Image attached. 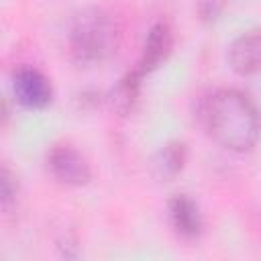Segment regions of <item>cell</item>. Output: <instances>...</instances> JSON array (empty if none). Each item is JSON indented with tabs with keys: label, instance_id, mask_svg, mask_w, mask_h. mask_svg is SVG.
<instances>
[{
	"label": "cell",
	"instance_id": "8fae6325",
	"mask_svg": "<svg viewBox=\"0 0 261 261\" xmlns=\"http://www.w3.org/2000/svg\"><path fill=\"white\" fill-rule=\"evenodd\" d=\"M228 0H198V16L204 24H212L224 12Z\"/></svg>",
	"mask_w": 261,
	"mask_h": 261
},
{
	"label": "cell",
	"instance_id": "7c38bea8",
	"mask_svg": "<svg viewBox=\"0 0 261 261\" xmlns=\"http://www.w3.org/2000/svg\"><path fill=\"white\" fill-rule=\"evenodd\" d=\"M104 100V96L96 90H84L80 96H77V104L82 110H94L100 106V102Z\"/></svg>",
	"mask_w": 261,
	"mask_h": 261
},
{
	"label": "cell",
	"instance_id": "6da1fadb",
	"mask_svg": "<svg viewBox=\"0 0 261 261\" xmlns=\"http://www.w3.org/2000/svg\"><path fill=\"white\" fill-rule=\"evenodd\" d=\"M198 120L220 147L245 153L261 135V112L255 102L237 88H216L198 104Z\"/></svg>",
	"mask_w": 261,
	"mask_h": 261
},
{
	"label": "cell",
	"instance_id": "9c48e42d",
	"mask_svg": "<svg viewBox=\"0 0 261 261\" xmlns=\"http://www.w3.org/2000/svg\"><path fill=\"white\" fill-rule=\"evenodd\" d=\"M143 75L137 69L126 71L106 94H104V102L108 106L110 112L118 114V116H126L137 108L139 96H141V86H143Z\"/></svg>",
	"mask_w": 261,
	"mask_h": 261
},
{
	"label": "cell",
	"instance_id": "8992f818",
	"mask_svg": "<svg viewBox=\"0 0 261 261\" xmlns=\"http://www.w3.org/2000/svg\"><path fill=\"white\" fill-rule=\"evenodd\" d=\"M230 69L241 75H255L261 71V27L249 29L232 39L226 53Z\"/></svg>",
	"mask_w": 261,
	"mask_h": 261
},
{
	"label": "cell",
	"instance_id": "7a4b0ae2",
	"mask_svg": "<svg viewBox=\"0 0 261 261\" xmlns=\"http://www.w3.org/2000/svg\"><path fill=\"white\" fill-rule=\"evenodd\" d=\"M122 29L104 8L88 6L80 10L69 27L67 47L73 63L92 67L108 61L120 47Z\"/></svg>",
	"mask_w": 261,
	"mask_h": 261
},
{
	"label": "cell",
	"instance_id": "ba28073f",
	"mask_svg": "<svg viewBox=\"0 0 261 261\" xmlns=\"http://www.w3.org/2000/svg\"><path fill=\"white\" fill-rule=\"evenodd\" d=\"M188 161V145L184 141H167L161 145L151 161H149V171L153 179L157 181H173L186 167Z\"/></svg>",
	"mask_w": 261,
	"mask_h": 261
},
{
	"label": "cell",
	"instance_id": "3957f363",
	"mask_svg": "<svg viewBox=\"0 0 261 261\" xmlns=\"http://www.w3.org/2000/svg\"><path fill=\"white\" fill-rule=\"evenodd\" d=\"M47 169L63 186L82 188L92 179L88 159L69 143H57L47 151Z\"/></svg>",
	"mask_w": 261,
	"mask_h": 261
},
{
	"label": "cell",
	"instance_id": "5b68a950",
	"mask_svg": "<svg viewBox=\"0 0 261 261\" xmlns=\"http://www.w3.org/2000/svg\"><path fill=\"white\" fill-rule=\"evenodd\" d=\"M173 43H175V39H173L171 27L165 20L153 22L151 29L147 31L141 55H139V59H137L133 69H137L143 77L153 73L157 67H161L167 61V57L173 51Z\"/></svg>",
	"mask_w": 261,
	"mask_h": 261
},
{
	"label": "cell",
	"instance_id": "277c9868",
	"mask_svg": "<svg viewBox=\"0 0 261 261\" xmlns=\"http://www.w3.org/2000/svg\"><path fill=\"white\" fill-rule=\"evenodd\" d=\"M14 100L27 110H43L53 100L51 80L33 65H18L12 71Z\"/></svg>",
	"mask_w": 261,
	"mask_h": 261
},
{
	"label": "cell",
	"instance_id": "30bf717a",
	"mask_svg": "<svg viewBox=\"0 0 261 261\" xmlns=\"http://www.w3.org/2000/svg\"><path fill=\"white\" fill-rule=\"evenodd\" d=\"M16 204H18V179L8 169V165H4L0 171V206H2V212L6 216L12 214Z\"/></svg>",
	"mask_w": 261,
	"mask_h": 261
},
{
	"label": "cell",
	"instance_id": "52a82bcc",
	"mask_svg": "<svg viewBox=\"0 0 261 261\" xmlns=\"http://www.w3.org/2000/svg\"><path fill=\"white\" fill-rule=\"evenodd\" d=\"M167 220L171 224V228L181 237V239H198L202 228H204V220H202V212L198 208V204L188 196V194H173L167 204Z\"/></svg>",
	"mask_w": 261,
	"mask_h": 261
}]
</instances>
